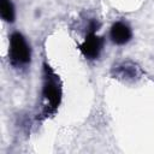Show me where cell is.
Masks as SVG:
<instances>
[{
  "label": "cell",
  "instance_id": "obj_5",
  "mask_svg": "<svg viewBox=\"0 0 154 154\" xmlns=\"http://www.w3.org/2000/svg\"><path fill=\"white\" fill-rule=\"evenodd\" d=\"M112 75L114 78L123 79V81H135L140 77L141 70L140 67L132 61H123L113 66Z\"/></svg>",
  "mask_w": 154,
  "mask_h": 154
},
{
  "label": "cell",
  "instance_id": "obj_1",
  "mask_svg": "<svg viewBox=\"0 0 154 154\" xmlns=\"http://www.w3.org/2000/svg\"><path fill=\"white\" fill-rule=\"evenodd\" d=\"M61 83L59 76L54 70L47 64H43L42 69V90H41V111L40 116L42 118H48L53 116L61 101Z\"/></svg>",
  "mask_w": 154,
  "mask_h": 154
},
{
  "label": "cell",
  "instance_id": "obj_6",
  "mask_svg": "<svg viewBox=\"0 0 154 154\" xmlns=\"http://www.w3.org/2000/svg\"><path fill=\"white\" fill-rule=\"evenodd\" d=\"M0 16L4 22L13 23L16 19L14 5L11 0H0Z\"/></svg>",
  "mask_w": 154,
  "mask_h": 154
},
{
  "label": "cell",
  "instance_id": "obj_4",
  "mask_svg": "<svg viewBox=\"0 0 154 154\" xmlns=\"http://www.w3.org/2000/svg\"><path fill=\"white\" fill-rule=\"evenodd\" d=\"M109 37L117 46H124L132 38V30L130 25L123 20H117L109 29Z\"/></svg>",
  "mask_w": 154,
  "mask_h": 154
},
{
  "label": "cell",
  "instance_id": "obj_3",
  "mask_svg": "<svg viewBox=\"0 0 154 154\" xmlns=\"http://www.w3.org/2000/svg\"><path fill=\"white\" fill-rule=\"evenodd\" d=\"M103 37L96 35V32H88L84 41L78 46L81 53L88 60H95L99 58L103 48Z\"/></svg>",
  "mask_w": 154,
  "mask_h": 154
},
{
  "label": "cell",
  "instance_id": "obj_2",
  "mask_svg": "<svg viewBox=\"0 0 154 154\" xmlns=\"http://www.w3.org/2000/svg\"><path fill=\"white\" fill-rule=\"evenodd\" d=\"M8 60L14 69H25L30 65L31 48L24 35L19 31H14L10 35Z\"/></svg>",
  "mask_w": 154,
  "mask_h": 154
}]
</instances>
